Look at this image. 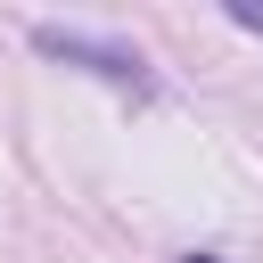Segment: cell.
Here are the masks:
<instances>
[{
  "label": "cell",
  "instance_id": "3957f363",
  "mask_svg": "<svg viewBox=\"0 0 263 263\" xmlns=\"http://www.w3.org/2000/svg\"><path fill=\"white\" fill-rule=\"evenodd\" d=\"M181 263H222V255H181Z\"/></svg>",
  "mask_w": 263,
  "mask_h": 263
},
{
  "label": "cell",
  "instance_id": "7a4b0ae2",
  "mask_svg": "<svg viewBox=\"0 0 263 263\" xmlns=\"http://www.w3.org/2000/svg\"><path fill=\"white\" fill-rule=\"evenodd\" d=\"M230 16H238L247 33H263V0H230Z\"/></svg>",
  "mask_w": 263,
  "mask_h": 263
},
{
  "label": "cell",
  "instance_id": "6da1fadb",
  "mask_svg": "<svg viewBox=\"0 0 263 263\" xmlns=\"http://www.w3.org/2000/svg\"><path fill=\"white\" fill-rule=\"evenodd\" d=\"M33 49H41V58H66V66H90V74H107V82L148 90V58L123 49V41H90V33H74V25H33Z\"/></svg>",
  "mask_w": 263,
  "mask_h": 263
}]
</instances>
